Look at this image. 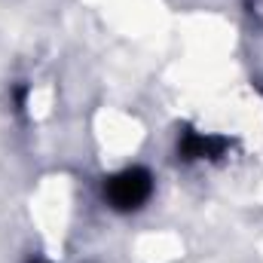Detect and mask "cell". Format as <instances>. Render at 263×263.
I'll use <instances>...</instances> for the list:
<instances>
[{"label": "cell", "instance_id": "obj_1", "mask_svg": "<svg viewBox=\"0 0 263 263\" xmlns=\"http://www.w3.org/2000/svg\"><path fill=\"white\" fill-rule=\"evenodd\" d=\"M150 193H153V178L141 165L123 168L120 175L107 178V184H104V196H107V202L117 211H135V208H141L150 199Z\"/></svg>", "mask_w": 263, "mask_h": 263}, {"label": "cell", "instance_id": "obj_2", "mask_svg": "<svg viewBox=\"0 0 263 263\" xmlns=\"http://www.w3.org/2000/svg\"><path fill=\"white\" fill-rule=\"evenodd\" d=\"M223 150H227L223 138L202 135V132H193V129H184L181 141H178V153L187 162H193V159H217V156H223Z\"/></svg>", "mask_w": 263, "mask_h": 263}]
</instances>
